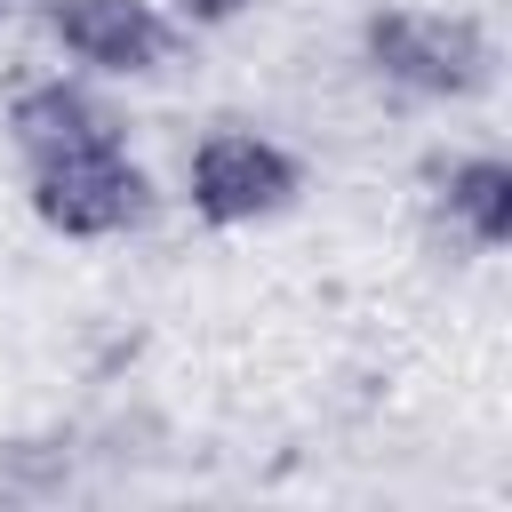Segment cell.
<instances>
[{"label": "cell", "instance_id": "obj_5", "mask_svg": "<svg viewBox=\"0 0 512 512\" xmlns=\"http://www.w3.org/2000/svg\"><path fill=\"white\" fill-rule=\"evenodd\" d=\"M8 128H16L24 168H32V160H56V152H80V144L120 136V120H112L88 88H72V80H40V88H24V96L8 104Z\"/></svg>", "mask_w": 512, "mask_h": 512}, {"label": "cell", "instance_id": "obj_7", "mask_svg": "<svg viewBox=\"0 0 512 512\" xmlns=\"http://www.w3.org/2000/svg\"><path fill=\"white\" fill-rule=\"evenodd\" d=\"M176 8H184V24H232L248 0H176Z\"/></svg>", "mask_w": 512, "mask_h": 512}, {"label": "cell", "instance_id": "obj_2", "mask_svg": "<svg viewBox=\"0 0 512 512\" xmlns=\"http://www.w3.org/2000/svg\"><path fill=\"white\" fill-rule=\"evenodd\" d=\"M32 216L48 232H64V240H112V232H128L144 216V168L128 160L120 136L32 160Z\"/></svg>", "mask_w": 512, "mask_h": 512}, {"label": "cell", "instance_id": "obj_6", "mask_svg": "<svg viewBox=\"0 0 512 512\" xmlns=\"http://www.w3.org/2000/svg\"><path fill=\"white\" fill-rule=\"evenodd\" d=\"M448 216L480 240V248H504L512 240V160L496 152H472L448 168Z\"/></svg>", "mask_w": 512, "mask_h": 512}, {"label": "cell", "instance_id": "obj_4", "mask_svg": "<svg viewBox=\"0 0 512 512\" xmlns=\"http://www.w3.org/2000/svg\"><path fill=\"white\" fill-rule=\"evenodd\" d=\"M48 32L64 40V56L96 64V72H160L168 48H176V24L152 8V0H56L48 8Z\"/></svg>", "mask_w": 512, "mask_h": 512}, {"label": "cell", "instance_id": "obj_3", "mask_svg": "<svg viewBox=\"0 0 512 512\" xmlns=\"http://www.w3.org/2000/svg\"><path fill=\"white\" fill-rule=\"evenodd\" d=\"M296 184H304V168H296L272 136H256V128H208V136L192 144V168H184L192 216L216 224V232L280 216V208L296 200Z\"/></svg>", "mask_w": 512, "mask_h": 512}, {"label": "cell", "instance_id": "obj_1", "mask_svg": "<svg viewBox=\"0 0 512 512\" xmlns=\"http://www.w3.org/2000/svg\"><path fill=\"white\" fill-rule=\"evenodd\" d=\"M368 64L408 96H472L488 80V32L448 8H384L368 16Z\"/></svg>", "mask_w": 512, "mask_h": 512}]
</instances>
